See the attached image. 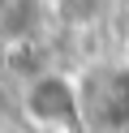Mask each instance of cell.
I'll return each instance as SVG.
<instances>
[{
	"instance_id": "obj_2",
	"label": "cell",
	"mask_w": 129,
	"mask_h": 133,
	"mask_svg": "<svg viewBox=\"0 0 129 133\" xmlns=\"http://www.w3.org/2000/svg\"><path fill=\"white\" fill-rule=\"evenodd\" d=\"M77 99H82V129L129 133V73L116 60L77 73Z\"/></svg>"
},
{
	"instance_id": "obj_6",
	"label": "cell",
	"mask_w": 129,
	"mask_h": 133,
	"mask_svg": "<svg viewBox=\"0 0 129 133\" xmlns=\"http://www.w3.org/2000/svg\"><path fill=\"white\" fill-rule=\"evenodd\" d=\"M116 64L129 73V35H125V43H120V56H116Z\"/></svg>"
},
{
	"instance_id": "obj_4",
	"label": "cell",
	"mask_w": 129,
	"mask_h": 133,
	"mask_svg": "<svg viewBox=\"0 0 129 133\" xmlns=\"http://www.w3.org/2000/svg\"><path fill=\"white\" fill-rule=\"evenodd\" d=\"M112 13V0H52V22L56 30L69 35H86V30L103 26Z\"/></svg>"
},
{
	"instance_id": "obj_1",
	"label": "cell",
	"mask_w": 129,
	"mask_h": 133,
	"mask_svg": "<svg viewBox=\"0 0 129 133\" xmlns=\"http://www.w3.org/2000/svg\"><path fill=\"white\" fill-rule=\"evenodd\" d=\"M17 120L34 133H73L82 129V99H77V73L43 64L17 86Z\"/></svg>"
},
{
	"instance_id": "obj_3",
	"label": "cell",
	"mask_w": 129,
	"mask_h": 133,
	"mask_svg": "<svg viewBox=\"0 0 129 133\" xmlns=\"http://www.w3.org/2000/svg\"><path fill=\"white\" fill-rule=\"evenodd\" d=\"M56 30L52 22V0H0V43L26 47V43H47Z\"/></svg>"
},
{
	"instance_id": "obj_7",
	"label": "cell",
	"mask_w": 129,
	"mask_h": 133,
	"mask_svg": "<svg viewBox=\"0 0 129 133\" xmlns=\"http://www.w3.org/2000/svg\"><path fill=\"white\" fill-rule=\"evenodd\" d=\"M73 133H90V129H73Z\"/></svg>"
},
{
	"instance_id": "obj_5",
	"label": "cell",
	"mask_w": 129,
	"mask_h": 133,
	"mask_svg": "<svg viewBox=\"0 0 129 133\" xmlns=\"http://www.w3.org/2000/svg\"><path fill=\"white\" fill-rule=\"evenodd\" d=\"M13 116H17V90H9L0 82V124H9Z\"/></svg>"
}]
</instances>
